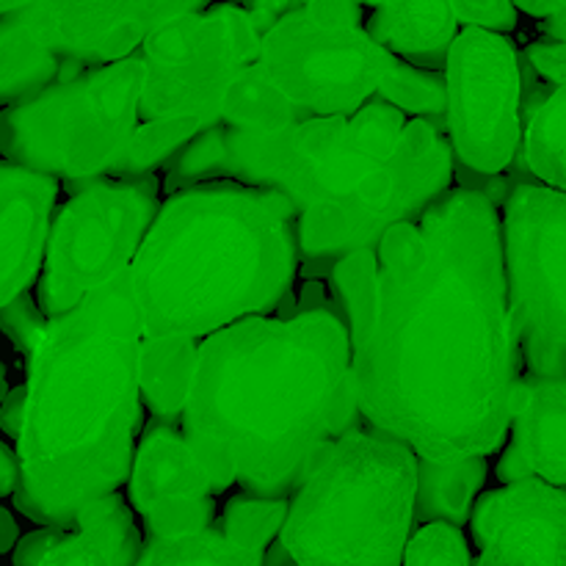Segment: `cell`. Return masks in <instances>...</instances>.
Listing matches in <instances>:
<instances>
[{
  "instance_id": "6da1fadb",
  "label": "cell",
  "mask_w": 566,
  "mask_h": 566,
  "mask_svg": "<svg viewBox=\"0 0 566 566\" xmlns=\"http://www.w3.org/2000/svg\"><path fill=\"white\" fill-rule=\"evenodd\" d=\"M379 252L370 318L352 340L359 412L426 462L486 459L512 431L523 352L509 313L503 227L473 191H448Z\"/></svg>"
},
{
  "instance_id": "7a4b0ae2",
  "label": "cell",
  "mask_w": 566,
  "mask_h": 566,
  "mask_svg": "<svg viewBox=\"0 0 566 566\" xmlns=\"http://www.w3.org/2000/svg\"><path fill=\"white\" fill-rule=\"evenodd\" d=\"M210 481L291 501L326 446L363 429L340 315L243 318L199 343L180 423Z\"/></svg>"
},
{
  "instance_id": "3957f363",
  "label": "cell",
  "mask_w": 566,
  "mask_h": 566,
  "mask_svg": "<svg viewBox=\"0 0 566 566\" xmlns=\"http://www.w3.org/2000/svg\"><path fill=\"white\" fill-rule=\"evenodd\" d=\"M144 326L130 269L50 318L28 354L14 506L44 528L75 531L88 503L130 479L142 431Z\"/></svg>"
},
{
  "instance_id": "277c9868",
  "label": "cell",
  "mask_w": 566,
  "mask_h": 566,
  "mask_svg": "<svg viewBox=\"0 0 566 566\" xmlns=\"http://www.w3.org/2000/svg\"><path fill=\"white\" fill-rule=\"evenodd\" d=\"M298 258V216L280 193L232 180L171 193L130 263L144 337L205 340L276 313Z\"/></svg>"
},
{
  "instance_id": "5b68a950",
  "label": "cell",
  "mask_w": 566,
  "mask_h": 566,
  "mask_svg": "<svg viewBox=\"0 0 566 566\" xmlns=\"http://www.w3.org/2000/svg\"><path fill=\"white\" fill-rule=\"evenodd\" d=\"M401 111L381 97L354 116H321L271 133L213 125L186 144L166 169L164 191L232 180L274 191L302 216L337 202L396 153L403 136Z\"/></svg>"
},
{
  "instance_id": "8992f818",
  "label": "cell",
  "mask_w": 566,
  "mask_h": 566,
  "mask_svg": "<svg viewBox=\"0 0 566 566\" xmlns=\"http://www.w3.org/2000/svg\"><path fill=\"white\" fill-rule=\"evenodd\" d=\"M418 457L354 429L326 446L293 492L282 545L298 566H403L415 536Z\"/></svg>"
},
{
  "instance_id": "52a82bcc",
  "label": "cell",
  "mask_w": 566,
  "mask_h": 566,
  "mask_svg": "<svg viewBox=\"0 0 566 566\" xmlns=\"http://www.w3.org/2000/svg\"><path fill=\"white\" fill-rule=\"evenodd\" d=\"M142 53L48 86L0 114V160L64 180L70 193L105 180L138 127Z\"/></svg>"
},
{
  "instance_id": "ba28073f",
  "label": "cell",
  "mask_w": 566,
  "mask_h": 566,
  "mask_svg": "<svg viewBox=\"0 0 566 566\" xmlns=\"http://www.w3.org/2000/svg\"><path fill=\"white\" fill-rule=\"evenodd\" d=\"M392 59L363 28L359 0H315L263 33L254 64L298 125L357 114L379 94Z\"/></svg>"
},
{
  "instance_id": "9c48e42d",
  "label": "cell",
  "mask_w": 566,
  "mask_h": 566,
  "mask_svg": "<svg viewBox=\"0 0 566 566\" xmlns=\"http://www.w3.org/2000/svg\"><path fill=\"white\" fill-rule=\"evenodd\" d=\"M451 142L431 122H407L396 153L354 191L298 216L304 280H329L335 263L348 254L376 252L392 227L423 219L426 210L451 191Z\"/></svg>"
},
{
  "instance_id": "30bf717a",
  "label": "cell",
  "mask_w": 566,
  "mask_h": 566,
  "mask_svg": "<svg viewBox=\"0 0 566 566\" xmlns=\"http://www.w3.org/2000/svg\"><path fill=\"white\" fill-rule=\"evenodd\" d=\"M160 205L158 175L105 177L72 193L50 224L36 287L42 313L59 318L125 274Z\"/></svg>"
},
{
  "instance_id": "8fae6325",
  "label": "cell",
  "mask_w": 566,
  "mask_h": 566,
  "mask_svg": "<svg viewBox=\"0 0 566 566\" xmlns=\"http://www.w3.org/2000/svg\"><path fill=\"white\" fill-rule=\"evenodd\" d=\"M260 31L243 6L219 3L177 17L142 44L138 119H197L221 125L227 86L260 55Z\"/></svg>"
},
{
  "instance_id": "7c38bea8",
  "label": "cell",
  "mask_w": 566,
  "mask_h": 566,
  "mask_svg": "<svg viewBox=\"0 0 566 566\" xmlns=\"http://www.w3.org/2000/svg\"><path fill=\"white\" fill-rule=\"evenodd\" d=\"M501 227L509 313L525 368L539 379H566V193L523 182Z\"/></svg>"
},
{
  "instance_id": "4fadbf2b",
  "label": "cell",
  "mask_w": 566,
  "mask_h": 566,
  "mask_svg": "<svg viewBox=\"0 0 566 566\" xmlns=\"http://www.w3.org/2000/svg\"><path fill=\"white\" fill-rule=\"evenodd\" d=\"M453 160L503 175L523 153V64L503 33L464 28L446 64Z\"/></svg>"
},
{
  "instance_id": "5bb4252c",
  "label": "cell",
  "mask_w": 566,
  "mask_h": 566,
  "mask_svg": "<svg viewBox=\"0 0 566 566\" xmlns=\"http://www.w3.org/2000/svg\"><path fill=\"white\" fill-rule=\"evenodd\" d=\"M210 0H36L25 9L39 42L72 77L130 59L158 28L202 11Z\"/></svg>"
},
{
  "instance_id": "9a60e30c",
  "label": "cell",
  "mask_w": 566,
  "mask_h": 566,
  "mask_svg": "<svg viewBox=\"0 0 566 566\" xmlns=\"http://www.w3.org/2000/svg\"><path fill=\"white\" fill-rule=\"evenodd\" d=\"M470 528L475 566H566V490L528 479L484 492Z\"/></svg>"
},
{
  "instance_id": "2e32d148",
  "label": "cell",
  "mask_w": 566,
  "mask_h": 566,
  "mask_svg": "<svg viewBox=\"0 0 566 566\" xmlns=\"http://www.w3.org/2000/svg\"><path fill=\"white\" fill-rule=\"evenodd\" d=\"M59 180L0 160V310L28 293L48 252Z\"/></svg>"
},
{
  "instance_id": "e0dca14e",
  "label": "cell",
  "mask_w": 566,
  "mask_h": 566,
  "mask_svg": "<svg viewBox=\"0 0 566 566\" xmlns=\"http://www.w3.org/2000/svg\"><path fill=\"white\" fill-rule=\"evenodd\" d=\"M501 484L539 479L566 490V379L523 374L512 401V442L497 462Z\"/></svg>"
},
{
  "instance_id": "ac0fdd59",
  "label": "cell",
  "mask_w": 566,
  "mask_h": 566,
  "mask_svg": "<svg viewBox=\"0 0 566 566\" xmlns=\"http://www.w3.org/2000/svg\"><path fill=\"white\" fill-rule=\"evenodd\" d=\"M130 506L138 514L153 512L164 501L210 497V481L180 426H147L130 470Z\"/></svg>"
},
{
  "instance_id": "d6986e66",
  "label": "cell",
  "mask_w": 566,
  "mask_h": 566,
  "mask_svg": "<svg viewBox=\"0 0 566 566\" xmlns=\"http://www.w3.org/2000/svg\"><path fill=\"white\" fill-rule=\"evenodd\" d=\"M451 0H387L365 31L387 53L420 70L442 72L459 36Z\"/></svg>"
},
{
  "instance_id": "ffe728a7",
  "label": "cell",
  "mask_w": 566,
  "mask_h": 566,
  "mask_svg": "<svg viewBox=\"0 0 566 566\" xmlns=\"http://www.w3.org/2000/svg\"><path fill=\"white\" fill-rule=\"evenodd\" d=\"M202 340L182 337H144L138 354V387L153 420L169 426L182 423L188 390Z\"/></svg>"
},
{
  "instance_id": "44dd1931",
  "label": "cell",
  "mask_w": 566,
  "mask_h": 566,
  "mask_svg": "<svg viewBox=\"0 0 566 566\" xmlns=\"http://www.w3.org/2000/svg\"><path fill=\"white\" fill-rule=\"evenodd\" d=\"M486 481V459L437 464L418 459L415 525H453L462 531L473 517L475 495Z\"/></svg>"
},
{
  "instance_id": "7402d4cb",
  "label": "cell",
  "mask_w": 566,
  "mask_h": 566,
  "mask_svg": "<svg viewBox=\"0 0 566 566\" xmlns=\"http://www.w3.org/2000/svg\"><path fill=\"white\" fill-rule=\"evenodd\" d=\"M70 77V70L39 42L25 11L0 20V105H14Z\"/></svg>"
},
{
  "instance_id": "603a6c76",
  "label": "cell",
  "mask_w": 566,
  "mask_h": 566,
  "mask_svg": "<svg viewBox=\"0 0 566 566\" xmlns=\"http://www.w3.org/2000/svg\"><path fill=\"white\" fill-rule=\"evenodd\" d=\"M523 158L542 186L566 193V83L523 119Z\"/></svg>"
},
{
  "instance_id": "cb8c5ba5",
  "label": "cell",
  "mask_w": 566,
  "mask_h": 566,
  "mask_svg": "<svg viewBox=\"0 0 566 566\" xmlns=\"http://www.w3.org/2000/svg\"><path fill=\"white\" fill-rule=\"evenodd\" d=\"M133 566H263V553L235 545L213 525L193 534L147 539Z\"/></svg>"
},
{
  "instance_id": "d4e9b609",
  "label": "cell",
  "mask_w": 566,
  "mask_h": 566,
  "mask_svg": "<svg viewBox=\"0 0 566 566\" xmlns=\"http://www.w3.org/2000/svg\"><path fill=\"white\" fill-rule=\"evenodd\" d=\"M221 122L247 133H271L296 125L282 94L265 81L258 64L247 66L227 86L221 99Z\"/></svg>"
},
{
  "instance_id": "484cf974",
  "label": "cell",
  "mask_w": 566,
  "mask_h": 566,
  "mask_svg": "<svg viewBox=\"0 0 566 566\" xmlns=\"http://www.w3.org/2000/svg\"><path fill=\"white\" fill-rule=\"evenodd\" d=\"M385 103L396 105L401 114H412L415 119H426L437 130H448V81L446 72L420 70V66L407 64L396 55L390 70L385 72L379 83V94Z\"/></svg>"
},
{
  "instance_id": "4316f807",
  "label": "cell",
  "mask_w": 566,
  "mask_h": 566,
  "mask_svg": "<svg viewBox=\"0 0 566 566\" xmlns=\"http://www.w3.org/2000/svg\"><path fill=\"white\" fill-rule=\"evenodd\" d=\"M205 127L197 119H153L142 122L127 142L125 153L111 166L108 177H138L155 175L164 164H169L191 138H197Z\"/></svg>"
},
{
  "instance_id": "83f0119b",
  "label": "cell",
  "mask_w": 566,
  "mask_h": 566,
  "mask_svg": "<svg viewBox=\"0 0 566 566\" xmlns=\"http://www.w3.org/2000/svg\"><path fill=\"white\" fill-rule=\"evenodd\" d=\"M14 566H119V562L88 531L42 528L17 542Z\"/></svg>"
},
{
  "instance_id": "f1b7e54d",
  "label": "cell",
  "mask_w": 566,
  "mask_h": 566,
  "mask_svg": "<svg viewBox=\"0 0 566 566\" xmlns=\"http://www.w3.org/2000/svg\"><path fill=\"white\" fill-rule=\"evenodd\" d=\"M376 280H379V252L374 249L348 254L332 269V296H335L340 318L348 329V340H357L368 324L370 310H374Z\"/></svg>"
},
{
  "instance_id": "f546056e",
  "label": "cell",
  "mask_w": 566,
  "mask_h": 566,
  "mask_svg": "<svg viewBox=\"0 0 566 566\" xmlns=\"http://www.w3.org/2000/svg\"><path fill=\"white\" fill-rule=\"evenodd\" d=\"M287 509H291V501H274V497H260L252 495V492H238L227 503L219 528L235 545L254 553H265L271 542L280 539L282 525L287 520Z\"/></svg>"
},
{
  "instance_id": "4dcf8cb0",
  "label": "cell",
  "mask_w": 566,
  "mask_h": 566,
  "mask_svg": "<svg viewBox=\"0 0 566 566\" xmlns=\"http://www.w3.org/2000/svg\"><path fill=\"white\" fill-rule=\"evenodd\" d=\"M75 528L88 531V534L97 536L119 566H133L138 562L144 551V539L138 534L136 523H133V512L125 503V497L119 492L108 497H99V501L88 503L81 514H77Z\"/></svg>"
},
{
  "instance_id": "1f68e13d",
  "label": "cell",
  "mask_w": 566,
  "mask_h": 566,
  "mask_svg": "<svg viewBox=\"0 0 566 566\" xmlns=\"http://www.w3.org/2000/svg\"><path fill=\"white\" fill-rule=\"evenodd\" d=\"M403 566H473L468 542L453 525H423L415 531Z\"/></svg>"
},
{
  "instance_id": "d6a6232c",
  "label": "cell",
  "mask_w": 566,
  "mask_h": 566,
  "mask_svg": "<svg viewBox=\"0 0 566 566\" xmlns=\"http://www.w3.org/2000/svg\"><path fill=\"white\" fill-rule=\"evenodd\" d=\"M216 503L213 497L199 501H164L144 514L147 539H164V536L193 534V531L213 528Z\"/></svg>"
},
{
  "instance_id": "836d02e7",
  "label": "cell",
  "mask_w": 566,
  "mask_h": 566,
  "mask_svg": "<svg viewBox=\"0 0 566 566\" xmlns=\"http://www.w3.org/2000/svg\"><path fill=\"white\" fill-rule=\"evenodd\" d=\"M48 321L50 318L42 313V307L33 302L31 293H22V296H17L14 302L6 304V307L0 310V329L9 337L11 346L20 354H25V357L33 352V346H36L39 335L44 332Z\"/></svg>"
},
{
  "instance_id": "e575fe53",
  "label": "cell",
  "mask_w": 566,
  "mask_h": 566,
  "mask_svg": "<svg viewBox=\"0 0 566 566\" xmlns=\"http://www.w3.org/2000/svg\"><path fill=\"white\" fill-rule=\"evenodd\" d=\"M453 14L468 28H481L490 33H503L517 28V6L514 0H451Z\"/></svg>"
},
{
  "instance_id": "d590c367",
  "label": "cell",
  "mask_w": 566,
  "mask_h": 566,
  "mask_svg": "<svg viewBox=\"0 0 566 566\" xmlns=\"http://www.w3.org/2000/svg\"><path fill=\"white\" fill-rule=\"evenodd\" d=\"M525 61L536 75L545 77L551 86H564L566 83V42H534L525 50Z\"/></svg>"
},
{
  "instance_id": "8d00e7d4",
  "label": "cell",
  "mask_w": 566,
  "mask_h": 566,
  "mask_svg": "<svg viewBox=\"0 0 566 566\" xmlns=\"http://www.w3.org/2000/svg\"><path fill=\"white\" fill-rule=\"evenodd\" d=\"M310 313H335V315H340L335 296L326 291V285L321 280H304L302 291H298L296 315H310Z\"/></svg>"
},
{
  "instance_id": "74e56055",
  "label": "cell",
  "mask_w": 566,
  "mask_h": 566,
  "mask_svg": "<svg viewBox=\"0 0 566 566\" xmlns=\"http://www.w3.org/2000/svg\"><path fill=\"white\" fill-rule=\"evenodd\" d=\"M22 420H25V385L14 387V390L6 396V401L0 403V429H3L11 440H20Z\"/></svg>"
},
{
  "instance_id": "f35d334b",
  "label": "cell",
  "mask_w": 566,
  "mask_h": 566,
  "mask_svg": "<svg viewBox=\"0 0 566 566\" xmlns=\"http://www.w3.org/2000/svg\"><path fill=\"white\" fill-rule=\"evenodd\" d=\"M20 486V457L0 440V497L14 495Z\"/></svg>"
},
{
  "instance_id": "ab89813d",
  "label": "cell",
  "mask_w": 566,
  "mask_h": 566,
  "mask_svg": "<svg viewBox=\"0 0 566 566\" xmlns=\"http://www.w3.org/2000/svg\"><path fill=\"white\" fill-rule=\"evenodd\" d=\"M514 6L531 17H542V20L566 11V0H514Z\"/></svg>"
},
{
  "instance_id": "60d3db41",
  "label": "cell",
  "mask_w": 566,
  "mask_h": 566,
  "mask_svg": "<svg viewBox=\"0 0 566 566\" xmlns=\"http://www.w3.org/2000/svg\"><path fill=\"white\" fill-rule=\"evenodd\" d=\"M17 542H20V531H17L14 517L0 506V553L14 551Z\"/></svg>"
},
{
  "instance_id": "b9f144b4",
  "label": "cell",
  "mask_w": 566,
  "mask_h": 566,
  "mask_svg": "<svg viewBox=\"0 0 566 566\" xmlns=\"http://www.w3.org/2000/svg\"><path fill=\"white\" fill-rule=\"evenodd\" d=\"M263 566H298V564H296V558L291 556V551L282 545V539H274L269 547H265Z\"/></svg>"
},
{
  "instance_id": "7bdbcfd3",
  "label": "cell",
  "mask_w": 566,
  "mask_h": 566,
  "mask_svg": "<svg viewBox=\"0 0 566 566\" xmlns=\"http://www.w3.org/2000/svg\"><path fill=\"white\" fill-rule=\"evenodd\" d=\"M545 33L553 42H566V11L556 17H547L545 20Z\"/></svg>"
},
{
  "instance_id": "ee69618b",
  "label": "cell",
  "mask_w": 566,
  "mask_h": 566,
  "mask_svg": "<svg viewBox=\"0 0 566 566\" xmlns=\"http://www.w3.org/2000/svg\"><path fill=\"white\" fill-rule=\"evenodd\" d=\"M33 3H36V0H0V20L11 14H20V11L31 9Z\"/></svg>"
},
{
  "instance_id": "f6af8a7d",
  "label": "cell",
  "mask_w": 566,
  "mask_h": 566,
  "mask_svg": "<svg viewBox=\"0 0 566 566\" xmlns=\"http://www.w3.org/2000/svg\"><path fill=\"white\" fill-rule=\"evenodd\" d=\"M9 385H6V368L3 365H0V403L6 401V396H9Z\"/></svg>"
},
{
  "instance_id": "bcb514c9",
  "label": "cell",
  "mask_w": 566,
  "mask_h": 566,
  "mask_svg": "<svg viewBox=\"0 0 566 566\" xmlns=\"http://www.w3.org/2000/svg\"><path fill=\"white\" fill-rule=\"evenodd\" d=\"M359 3H368V6H374V9H379V6H385L387 0H359Z\"/></svg>"
},
{
  "instance_id": "7dc6e473",
  "label": "cell",
  "mask_w": 566,
  "mask_h": 566,
  "mask_svg": "<svg viewBox=\"0 0 566 566\" xmlns=\"http://www.w3.org/2000/svg\"><path fill=\"white\" fill-rule=\"evenodd\" d=\"M296 3H302V6H307V3H315V0H296Z\"/></svg>"
}]
</instances>
